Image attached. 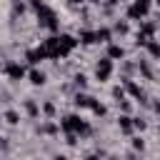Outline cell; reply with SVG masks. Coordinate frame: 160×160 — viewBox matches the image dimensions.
I'll return each mask as SVG.
<instances>
[{"label":"cell","instance_id":"19","mask_svg":"<svg viewBox=\"0 0 160 160\" xmlns=\"http://www.w3.org/2000/svg\"><path fill=\"white\" fill-rule=\"evenodd\" d=\"M55 160H65V158H62V155H58V158H55Z\"/></svg>","mask_w":160,"mask_h":160},{"label":"cell","instance_id":"5","mask_svg":"<svg viewBox=\"0 0 160 160\" xmlns=\"http://www.w3.org/2000/svg\"><path fill=\"white\" fill-rule=\"evenodd\" d=\"M75 105H78V108H90V105H92V98H88V95H75Z\"/></svg>","mask_w":160,"mask_h":160},{"label":"cell","instance_id":"10","mask_svg":"<svg viewBox=\"0 0 160 160\" xmlns=\"http://www.w3.org/2000/svg\"><path fill=\"white\" fill-rule=\"evenodd\" d=\"M110 58H122V48L120 45H110Z\"/></svg>","mask_w":160,"mask_h":160},{"label":"cell","instance_id":"2","mask_svg":"<svg viewBox=\"0 0 160 160\" xmlns=\"http://www.w3.org/2000/svg\"><path fill=\"white\" fill-rule=\"evenodd\" d=\"M38 18H40V25H45V28H55V25H58V22H55V12H52L50 8H45V5L38 10Z\"/></svg>","mask_w":160,"mask_h":160},{"label":"cell","instance_id":"7","mask_svg":"<svg viewBox=\"0 0 160 160\" xmlns=\"http://www.w3.org/2000/svg\"><path fill=\"white\" fill-rule=\"evenodd\" d=\"M80 42H85V45H90V42H95V32H80Z\"/></svg>","mask_w":160,"mask_h":160},{"label":"cell","instance_id":"9","mask_svg":"<svg viewBox=\"0 0 160 160\" xmlns=\"http://www.w3.org/2000/svg\"><path fill=\"white\" fill-rule=\"evenodd\" d=\"M120 128H122L125 132H130V130H132V122H130V118H128V115H125V118H120Z\"/></svg>","mask_w":160,"mask_h":160},{"label":"cell","instance_id":"16","mask_svg":"<svg viewBox=\"0 0 160 160\" xmlns=\"http://www.w3.org/2000/svg\"><path fill=\"white\" fill-rule=\"evenodd\" d=\"M45 112H48V115H52V112H55V105H52V102H48V105H45Z\"/></svg>","mask_w":160,"mask_h":160},{"label":"cell","instance_id":"12","mask_svg":"<svg viewBox=\"0 0 160 160\" xmlns=\"http://www.w3.org/2000/svg\"><path fill=\"white\" fill-rule=\"evenodd\" d=\"M95 40H110V30H98L95 32Z\"/></svg>","mask_w":160,"mask_h":160},{"label":"cell","instance_id":"1","mask_svg":"<svg viewBox=\"0 0 160 160\" xmlns=\"http://www.w3.org/2000/svg\"><path fill=\"white\" fill-rule=\"evenodd\" d=\"M62 130H68V132H72V130H78V132H88V125H85L78 115H68V118H62Z\"/></svg>","mask_w":160,"mask_h":160},{"label":"cell","instance_id":"6","mask_svg":"<svg viewBox=\"0 0 160 160\" xmlns=\"http://www.w3.org/2000/svg\"><path fill=\"white\" fill-rule=\"evenodd\" d=\"M30 82H32V85H42V82H45V75H42L40 70H32V72H30Z\"/></svg>","mask_w":160,"mask_h":160},{"label":"cell","instance_id":"4","mask_svg":"<svg viewBox=\"0 0 160 160\" xmlns=\"http://www.w3.org/2000/svg\"><path fill=\"white\" fill-rule=\"evenodd\" d=\"M5 75H8L10 80H20V78L25 75V68H22L20 62H8V65H5Z\"/></svg>","mask_w":160,"mask_h":160},{"label":"cell","instance_id":"3","mask_svg":"<svg viewBox=\"0 0 160 160\" xmlns=\"http://www.w3.org/2000/svg\"><path fill=\"white\" fill-rule=\"evenodd\" d=\"M110 72H112V62H110L108 58H102V60L95 65V75H98V80H108Z\"/></svg>","mask_w":160,"mask_h":160},{"label":"cell","instance_id":"21","mask_svg":"<svg viewBox=\"0 0 160 160\" xmlns=\"http://www.w3.org/2000/svg\"><path fill=\"white\" fill-rule=\"evenodd\" d=\"M158 5H160V0H158Z\"/></svg>","mask_w":160,"mask_h":160},{"label":"cell","instance_id":"11","mask_svg":"<svg viewBox=\"0 0 160 160\" xmlns=\"http://www.w3.org/2000/svg\"><path fill=\"white\" fill-rule=\"evenodd\" d=\"M90 108H92V112H95V115H105V105H100V102H95V100H92V105H90Z\"/></svg>","mask_w":160,"mask_h":160},{"label":"cell","instance_id":"8","mask_svg":"<svg viewBox=\"0 0 160 160\" xmlns=\"http://www.w3.org/2000/svg\"><path fill=\"white\" fill-rule=\"evenodd\" d=\"M5 120H8V122H10V125H15V122H18V120H20V115H18V112H15V110H8V112H5Z\"/></svg>","mask_w":160,"mask_h":160},{"label":"cell","instance_id":"17","mask_svg":"<svg viewBox=\"0 0 160 160\" xmlns=\"http://www.w3.org/2000/svg\"><path fill=\"white\" fill-rule=\"evenodd\" d=\"M75 82H78L80 88H85V78H82V75H78V78H75Z\"/></svg>","mask_w":160,"mask_h":160},{"label":"cell","instance_id":"18","mask_svg":"<svg viewBox=\"0 0 160 160\" xmlns=\"http://www.w3.org/2000/svg\"><path fill=\"white\" fill-rule=\"evenodd\" d=\"M88 160H98V158H95V155H90V158H88Z\"/></svg>","mask_w":160,"mask_h":160},{"label":"cell","instance_id":"15","mask_svg":"<svg viewBox=\"0 0 160 160\" xmlns=\"http://www.w3.org/2000/svg\"><path fill=\"white\" fill-rule=\"evenodd\" d=\"M115 30H118V32H125V30H128V25H125V22H118V25H115Z\"/></svg>","mask_w":160,"mask_h":160},{"label":"cell","instance_id":"13","mask_svg":"<svg viewBox=\"0 0 160 160\" xmlns=\"http://www.w3.org/2000/svg\"><path fill=\"white\" fill-rule=\"evenodd\" d=\"M148 48H150V55H155V58L160 55V45L158 42H148Z\"/></svg>","mask_w":160,"mask_h":160},{"label":"cell","instance_id":"20","mask_svg":"<svg viewBox=\"0 0 160 160\" xmlns=\"http://www.w3.org/2000/svg\"><path fill=\"white\" fill-rule=\"evenodd\" d=\"M70 2H82V0H70Z\"/></svg>","mask_w":160,"mask_h":160},{"label":"cell","instance_id":"14","mask_svg":"<svg viewBox=\"0 0 160 160\" xmlns=\"http://www.w3.org/2000/svg\"><path fill=\"white\" fill-rule=\"evenodd\" d=\"M25 108H28V112H30V115H38V108H35V102H28Z\"/></svg>","mask_w":160,"mask_h":160}]
</instances>
